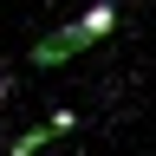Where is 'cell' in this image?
I'll return each instance as SVG.
<instances>
[{"mask_svg":"<svg viewBox=\"0 0 156 156\" xmlns=\"http://www.w3.org/2000/svg\"><path fill=\"white\" fill-rule=\"evenodd\" d=\"M111 33H117V7H111V0H98V7H85L72 26H58L52 39H39V46H33V65H39V72L72 65L78 52H91L98 39H111Z\"/></svg>","mask_w":156,"mask_h":156,"instance_id":"cell-1","label":"cell"},{"mask_svg":"<svg viewBox=\"0 0 156 156\" xmlns=\"http://www.w3.org/2000/svg\"><path fill=\"white\" fill-rule=\"evenodd\" d=\"M46 143H52V124H39V130H26V136L13 143V156H39Z\"/></svg>","mask_w":156,"mask_h":156,"instance_id":"cell-2","label":"cell"},{"mask_svg":"<svg viewBox=\"0 0 156 156\" xmlns=\"http://www.w3.org/2000/svg\"><path fill=\"white\" fill-rule=\"evenodd\" d=\"M0 98H7V72H0Z\"/></svg>","mask_w":156,"mask_h":156,"instance_id":"cell-3","label":"cell"}]
</instances>
